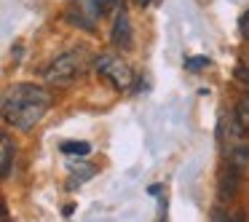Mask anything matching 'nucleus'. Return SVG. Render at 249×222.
Returning <instances> with one entry per match:
<instances>
[{
	"label": "nucleus",
	"mask_w": 249,
	"mask_h": 222,
	"mask_svg": "<svg viewBox=\"0 0 249 222\" xmlns=\"http://www.w3.org/2000/svg\"><path fill=\"white\" fill-rule=\"evenodd\" d=\"M51 107V91L38 83H14L3 94V120L19 131H30Z\"/></svg>",
	"instance_id": "f257e3e1"
},
{
	"label": "nucleus",
	"mask_w": 249,
	"mask_h": 222,
	"mask_svg": "<svg viewBox=\"0 0 249 222\" xmlns=\"http://www.w3.org/2000/svg\"><path fill=\"white\" fill-rule=\"evenodd\" d=\"M86 59H89V54L83 49H72V51L59 54L49 67H46V72H43L46 83H51V86H70L75 78L83 75V70H86V65H89Z\"/></svg>",
	"instance_id": "f03ea898"
},
{
	"label": "nucleus",
	"mask_w": 249,
	"mask_h": 222,
	"mask_svg": "<svg viewBox=\"0 0 249 222\" xmlns=\"http://www.w3.org/2000/svg\"><path fill=\"white\" fill-rule=\"evenodd\" d=\"M94 67H97L99 75L107 78V81L113 83L115 88H121V91L134 83V72H131V67L115 54H99L97 59H94Z\"/></svg>",
	"instance_id": "7ed1b4c3"
},
{
	"label": "nucleus",
	"mask_w": 249,
	"mask_h": 222,
	"mask_svg": "<svg viewBox=\"0 0 249 222\" xmlns=\"http://www.w3.org/2000/svg\"><path fill=\"white\" fill-rule=\"evenodd\" d=\"M110 43L121 51H129L134 46V27H131V17L121 8L113 19V27H110Z\"/></svg>",
	"instance_id": "20e7f679"
},
{
	"label": "nucleus",
	"mask_w": 249,
	"mask_h": 222,
	"mask_svg": "<svg viewBox=\"0 0 249 222\" xmlns=\"http://www.w3.org/2000/svg\"><path fill=\"white\" fill-rule=\"evenodd\" d=\"M241 182H244V169L233 166V163H225L220 171V177H217V188H220V198L222 201H231L238 195V190H241Z\"/></svg>",
	"instance_id": "39448f33"
},
{
	"label": "nucleus",
	"mask_w": 249,
	"mask_h": 222,
	"mask_svg": "<svg viewBox=\"0 0 249 222\" xmlns=\"http://www.w3.org/2000/svg\"><path fill=\"white\" fill-rule=\"evenodd\" d=\"M83 6H86V11H89V17L97 22V19H102V17H107V14H118L121 8V0H83Z\"/></svg>",
	"instance_id": "423d86ee"
},
{
	"label": "nucleus",
	"mask_w": 249,
	"mask_h": 222,
	"mask_svg": "<svg viewBox=\"0 0 249 222\" xmlns=\"http://www.w3.org/2000/svg\"><path fill=\"white\" fill-rule=\"evenodd\" d=\"M94 174H97V166H94V163H72L70 166V179H67V188H81L83 182H86V179H91Z\"/></svg>",
	"instance_id": "0eeeda50"
},
{
	"label": "nucleus",
	"mask_w": 249,
	"mask_h": 222,
	"mask_svg": "<svg viewBox=\"0 0 249 222\" xmlns=\"http://www.w3.org/2000/svg\"><path fill=\"white\" fill-rule=\"evenodd\" d=\"M0 145H3V161H0V174H3V177H8V174H11V166H14V155H17V145H14V139H11L8 134H3Z\"/></svg>",
	"instance_id": "6e6552de"
},
{
	"label": "nucleus",
	"mask_w": 249,
	"mask_h": 222,
	"mask_svg": "<svg viewBox=\"0 0 249 222\" xmlns=\"http://www.w3.org/2000/svg\"><path fill=\"white\" fill-rule=\"evenodd\" d=\"M65 17H67V22H70V24H75V27L86 30V33H94V30H97V22H94L89 14H83V11H75V8H70Z\"/></svg>",
	"instance_id": "1a4fd4ad"
},
{
	"label": "nucleus",
	"mask_w": 249,
	"mask_h": 222,
	"mask_svg": "<svg viewBox=\"0 0 249 222\" xmlns=\"http://www.w3.org/2000/svg\"><path fill=\"white\" fill-rule=\"evenodd\" d=\"M65 155H89L91 153V145L89 142H83V139H72V142H62V147H59Z\"/></svg>",
	"instance_id": "9d476101"
},
{
	"label": "nucleus",
	"mask_w": 249,
	"mask_h": 222,
	"mask_svg": "<svg viewBox=\"0 0 249 222\" xmlns=\"http://www.w3.org/2000/svg\"><path fill=\"white\" fill-rule=\"evenodd\" d=\"M233 115L238 118V123L244 126V129H249V94H241L236 102V107H233Z\"/></svg>",
	"instance_id": "9b49d317"
},
{
	"label": "nucleus",
	"mask_w": 249,
	"mask_h": 222,
	"mask_svg": "<svg viewBox=\"0 0 249 222\" xmlns=\"http://www.w3.org/2000/svg\"><path fill=\"white\" fill-rule=\"evenodd\" d=\"M212 222H247V217H244L241 209H236V211H217V214L212 217Z\"/></svg>",
	"instance_id": "f8f14e48"
},
{
	"label": "nucleus",
	"mask_w": 249,
	"mask_h": 222,
	"mask_svg": "<svg viewBox=\"0 0 249 222\" xmlns=\"http://www.w3.org/2000/svg\"><path fill=\"white\" fill-rule=\"evenodd\" d=\"M204 67H209V56H188L185 59V70H190V72H198Z\"/></svg>",
	"instance_id": "ddd939ff"
},
{
	"label": "nucleus",
	"mask_w": 249,
	"mask_h": 222,
	"mask_svg": "<svg viewBox=\"0 0 249 222\" xmlns=\"http://www.w3.org/2000/svg\"><path fill=\"white\" fill-rule=\"evenodd\" d=\"M233 78H236V83H241V86L247 88V94H249V70H247V67H236Z\"/></svg>",
	"instance_id": "4468645a"
},
{
	"label": "nucleus",
	"mask_w": 249,
	"mask_h": 222,
	"mask_svg": "<svg viewBox=\"0 0 249 222\" xmlns=\"http://www.w3.org/2000/svg\"><path fill=\"white\" fill-rule=\"evenodd\" d=\"M238 33H241L244 40H249V8L241 14V19H238Z\"/></svg>",
	"instance_id": "2eb2a0df"
},
{
	"label": "nucleus",
	"mask_w": 249,
	"mask_h": 222,
	"mask_svg": "<svg viewBox=\"0 0 249 222\" xmlns=\"http://www.w3.org/2000/svg\"><path fill=\"white\" fill-rule=\"evenodd\" d=\"M241 67H247V70H249V46L241 51Z\"/></svg>",
	"instance_id": "dca6fc26"
},
{
	"label": "nucleus",
	"mask_w": 249,
	"mask_h": 222,
	"mask_svg": "<svg viewBox=\"0 0 249 222\" xmlns=\"http://www.w3.org/2000/svg\"><path fill=\"white\" fill-rule=\"evenodd\" d=\"M158 222H169L166 220V198H161V217H158Z\"/></svg>",
	"instance_id": "f3484780"
},
{
	"label": "nucleus",
	"mask_w": 249,
	"mask_h": 222,
	"mask_svg": "<svg viewBox=\"0 0 249 222\" xmlns=\"http://www.w3.org/2000/svg\"><path fill=\"white\" fill-rule=\"evenodd\" d=\"M134 3H137V6L145 8V6H153V3H158V0H134Z\"/></svg>",
	"instance_id": "a211bd4d"
}]
</instances>
